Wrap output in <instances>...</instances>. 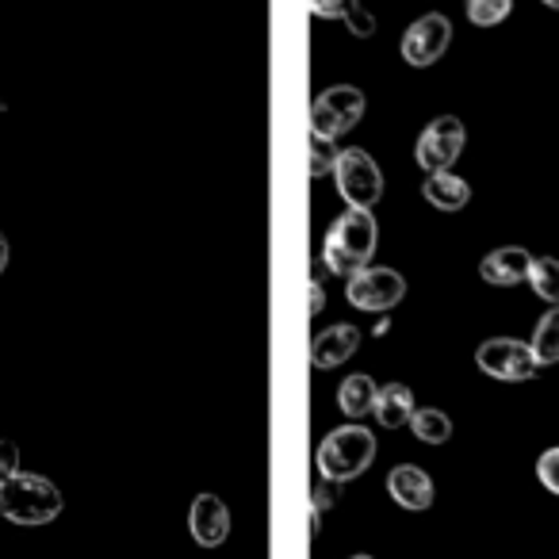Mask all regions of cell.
Wrapping results in <instances>:
<instances>
[{
  "label": "cell",
  "mask_w": 559,
  "mask_h": 559,
  "mask_svg": "<svg viewBox=\"0 0 559 559\" xmlns=\"http://www.w3.org/2000/svg\"><path fill=\"white\" fill-rule=\"evenodd\" d=\"M380 246V226L372 211H345L322 241V264L334 276H357L372 269V253Z\"/></svg>",
  "instance_id": "1"
},
{
  "label": "cell",
  "mask_w": 559,
  "mask_h": 559,
  "mask_svg": "<svg viewBox=\"0 0 559 559\" xmlns=\"http://www.w3.org/2000/svg\"><path fill=\"white\" fill-rule=\"evenodd\" d=\"M376 449H380V444H376L372 429L357 426V421L334 429V433H326V437H322V444H319L322 479L337 483V487H342V483H349V479H357V475H365L368 467H372Z\"/></svg>",
  "instance_id": "2"
},
{
  "label": "cell",
  "mask_w": 559,
  "mask_h": 559,
  "mask_svg": "<svg viewBox=\"0 0 559 559\" xmlns=\"http://www.w3.org/2000/svg\"><path fill=\"white\" fill-rule=\"evenodd\" d=\"M0 513L12 525H50L62 513V495L47 475L20 472L0 487Z\"/></svg>",
  "instance_id": "3"
},
{
  "label": "cell",
  "mask_w": 559,
  "mask_h": 559,
  "mask_svg": "<svg viewBox=\"0 0 559 559\" xmlns=\"http://www.w3.org/2000/svg\"><path fill=\"white\" fill-rule=\"evenodd\" d=\"M334 180H337V195L349 203V211H372L383 195V169L360 146L342 150Z\"/></svg>",
  "instance_id": "4"
},
{
  "label": "cell",
  "mask_w": 559,
  "mask_h": 559,
  "mask_svg": "<svg viewBox=\"0 0 559 559\" xmlns=\"http://www.w3.org/2000/svg\"><path fill=\"white\" fill-rule=\"evenodd\" d=\"M360 116H365V93L357 85H334L311 104L307 127H311V139L334 142L349 134L360 123Z\"/></svg>",
  "instance_id": "5"
},
{
  "label": "cell",
  "mask_w": 559,
  "mask_h": 559,
  "mask_svg": "<svg viewBox=\"0 0 559 559\" xmlns=\"http://www.w3.org/2000/svg\"><path fill=\"white\" fill-rule=\"evenodd\" d=\"M475 365L483 376L502 383H525L540 372V360H536L533 345L518 342V337H490L475 349Z\"/></svg>",
  "instance_id": "6"
},
{
  "label": "cell",
  "mask_w": 559,
  "mask_h": 559,
  "mask_svg": "<svg viewBox=\"0 0 559 559\" xmlns=\"http://www.w3.org/2000/svg\"><path fill=\"white\" fill-rule=\"evenodd\" d=\"M406 296V280L399 276L395 269H383V264H372V269L357 272V276H349V284H345V299H349V307H357V311L365 314H388L391 307H399Z\"/></svg>",
  "instance_id": "7"
},
{
  "label": "cell",
  "mask_w": 559,
  "mask_h": 559,
  "mask_svg": "<svg viewBox=\"0 0 559 559\" xmlns=\"http://www.w3.org/2000/svg\"><path fill=\"white\" fill-rule=\"evenodd\" d=\"M467 146V127L464 119L456 116H441L418 134V146H414V157H418L421 169L433 177V173H452L456 157L464 154Z\"/></svg>",
  "instance_id": "8"
},
{
  "label": "cell",
  "mask_w": 559,
  "mask_h": 559,
  "mask_svg": "<svg viewBox=\"0 0 559 559\" xmlns=\"http://www.w3.org/2000/svg\"><path fill=\"white\" fill-rule=\"evenodd\" d=\"M452 43V24L441 12H429V16L414 20L403 35V62H411L414 70H426V66L441 62L444 50Z\"/></svg>",
  "instance_id": "9"
},
{
  "label": "cell",
  "mask_w": 559,
  "mask_h": 559,
  "mask_svg": "<svg viewBox=\"0 0 559 559\" xmlns=\"http://www.w3.org/2000/svg\"><path fill=\"white\" fill-rule=\"evenodd\" d=\"M188 533L200 548H218L230 536V510L218 495H195L192 510H188Z\"/></svg>",
  "instance_id": "10"
},
{
  "label": "cell",
  "mask_w": 559,
  "mask_h": 559,
  "mask_svg": "<svg viewBox=\"0 0 559 559\" xmlns=\"http://www.w3.org/2000/svg\"><path fill=\"white\" fill-rule=\"evenodd\" d=\"M533 261L536 257L521 246H502L495 253H487L479 261V276L495 288H513V284H525L528 272H533Z\"/></svg>",
  "instance_id": "11"
},
{
  "label": "cell",
  "mask_w": 559,
  "mask_h": 559,
  "mask_svg": "<svg viewBox=\"0 0 559 559\" xmlns=\"http://www.w3.org/2000/svg\"><path fill=\"white\" fill-rule=\"evenodd\" d=\"M388 495L395 498L403 510L421 513V510H429V506H433L437 490H433V479H429L421 467L399 464V467H391V475H388Z\"/></svg>",
  "instance_id": "12"
},
{
  "label": "cell",
  "mask_w": 559,
  "mask_h": 559,
  "mask_svg": "<svg viewBox=\"0 0 559 559\" xmlns=\"http://www.w3.org/2000/svg\"><path fill=\"white\" fill-rule=\"evenodd\" d=\"M357 345H360V330L357 326H349V322L326 326L311 342V365L314 368H342L345 360L357 353Z\"/></svg>",
  "instance_id": "13"
},
{
  "label": "cell",
  "mask_w": 559,
  "mask_h": 559,
  "mask_svg": "<svg viewBox=\"0 0 559 559\" xmlns=\"http://www.w3.org/2000/svg\"><path fill=\"white\" fill-rule=\"evenodd\" d=\"M376 421L383 429H403L411 426V418L418 414V403H414V391L406 383H383L380 395H376V406H372Z\"/></svg>",
  "instance_id": "14"
},
{
  "label": "cell",
  "mask_w": 559,
  "mask_h": 559,
  "mask_svg": "<svg viewBox=\"0 0 559 559\" xmlns=\"http://www.w3.org/2000/svg\"><path fill=\"white\" fill-rule=\"evenodd\" d=\"M421 195H426V203H433L437 211H464L467 203H472V185H467L464 177H456V173H433V177H426V185H421Z\"/></svg>",
  "instance_id": "15"
},
{
  "label": "cell",
  "mask_w": 559,
  "mask_h": 559,
  "mask_svg": "<svg viewBox=\"0 0 559 559\" xmlns=\"http://www.w3.org/2000/svg\"><path fill=\"white\" fill-rule=\"evenodd\" d=\"M376 395H380V388L372 383V376H349V380H342V388H337V406H342V414H349V418H365V414H372L376 406Z\"/></svg>",
  "instance_id": "16"
},
{
  "label": "cell",
  "mask_w": 559,
  "mask_h": 559,
  "mask_svg": "<svg viewBox=\"0 0 559 559\" xmlns=\"http://www.w3.org/2000/svg\"><path fill=\"white\" fill-rule=\"evenodd\" d=\"M533 353L540 360V368L559 365V307H551L540 322H536V334H533Z\"/></svg>",
  "instance_id": "17"
},
{
  "label": "cell",
  "mask_w": 559,
  "mask_h": 559,
  "mask_svg": "<svg viewBox=\"0 0 559 559\" xmlns=\"http://www.w3.org/2000/svg\"><path fill=\"white\" fill-rule=\"evenodd\" d=\"M411 429L418 441L426 444H444L452 437V418L444 411H433V406H426V411H418L411 418Z\"/></svg>",
  "instance_id": "18"
},
{
  "label": "cell",
  "mask_w": 559,
  "mask_h": 559,
  "mask_svg": "<svg viewBox=\"0 0 559 559\" xmlns=\"http://www.w3.org/2000/svg\"><path fill=\"white\" fill-rule=\"evenodd\" d=\"M528 284H533V292L544 299V304L559 307V261L556 257H536L533 272H528Z\"/></svg>",
  "instance_id": "19"
},
{
  "label": "cell",
  "mask_w": 559,
  "mask_h": 559,
  "mask_svg": "<svg viewBox=\"0 0 559 559\" xmlns=\"http://www.w3.org/2000/svg\"><path fill=\"white\" fill-rule=\"evenodd\" d=\"M513 12V4L510 0H472L467 4V20H472L475 27H495V24H502L506 16Z\"/></svg>",
  "instance_id": "20"
},
{
  "label": "cell",
  "mask_w": 559,
  "mask_h": 559,
  "mask_svg": "<svg viewBox=\"0 0 559 559\" xmlns=\"http://www.w3.org/2000/svg\"><path fill=\"white\" fill-rule=\"evenodd\" d=\"M337 157H342V150L334 142L311 139V146H307V169H311V177H326V173L337 169Z\"/></svg>",
  "instance_id": "21"
},
{
  "label": "cell",
  "mask_w": 559,
  "mask_h": 559,
  "mask_svg": "<svg viewBox=\"0 0 559 559\" xmlns=\"http://www.w3.org/2000/svg\"><path fill=\"white\" fill-rule=\"evenodd\" d=\"M342 20L349 24V32L357 35V39H372L376 35V20L372 12H365L357 4V0H342Z\"/></svg>",
  "instance_id": "22"
},
{
  "label": "cell",
  "mask_w": 559,
  "mask_h": 559,
  "mask_svg": "<svg viewBox=\"0 0 559 559\" xmlns=\"http://www.w3.org/2000/svg\"><path fill=\"white\" fill-rule=\"evenodd\" d=\"M536 479H540L544 490H551V495L559 498V449L540 452V460H536Z\"/></svg>",
  "instance_id": "23"
},
{
  "label": "cell",
  "mask_w": 559,
  "mask_h": 559,
  "mask_svg": "<svg viewBox=\"0 0 559 559\" xmlns=\"http://www.w3.org/2000/svg\"><path fill=\"white\" fill-rule=\"evenodd\" d=\"M20 475V449L16 441H0V487Z\"/></svg>",
  "instance_id": "24"
},
{
  "label": "cell",
  "mask_w": 559,
  "mask_h": 559,
  "mask_svg": "<svg viewBox=\"0 0 559 559\" xmlns=\"http://www.w3.org/2000/svg\"><path fill=\"white\" fill-rule=\"evenodd\" d=\"M334 502H337V483H326V479H322L319 487H314V495H311V510L326 513Z\"/></svg>",
  "instance_id": "25"
},
{
  "label": "cell",
  "mask_w": 559,
  "mask_h": 559,
  "mask_svg": "<svg viewBox=\"0 0 559 559\" xmlns=\"http://www.w3.org/2000/svg\"><path fill=\"white\" fill-rule=\"evenodd\" d=\"M322 307H326V292H322V280L311 276V284H307V314H319Z\"/></svg>",
  "instance_id": "26"
},
{
  "label": "cell",
  "mask_w": 559,
  "mask_h": 559,
  "mask_svg": "<svg viewBox=\"0 0 559 559\" xmlns=\"http://www.w3.org/2000/svg\"><path fill=\"white\" fill-rule=\"evenodd\" d=\"M9 269V238H4V234H0V272Z\"/></svg>",
  "instance_id": "27"
},
{
  "label": "cell",
  "mask_w": 559,
  "mask_h": 559,
  "mask_svg": "<svg viewBox=\"0 0 559 559\" xmlns=\"http://www.w3.org/2000/svg\"><path fill=\"white\" fill-rule=\"evenodd\" d=\"M349 559H372V556H349Z\"/></svg>",
  "instance_id": "28"
},
{
  "label": "cell",
  "mask_w": 559,
  "mask_h": 559,
  "mask_svg": "<svg viewBox=\"0 0 559 559\" xmlns=\"http://www.w3.org/2000/svg\"><path fill=\"white\" fill-rule=\"evenodd\" d=\"M0 111H4V100H0Z\"/></svg>",
  "instance_id": "29"
}]
</instances>
